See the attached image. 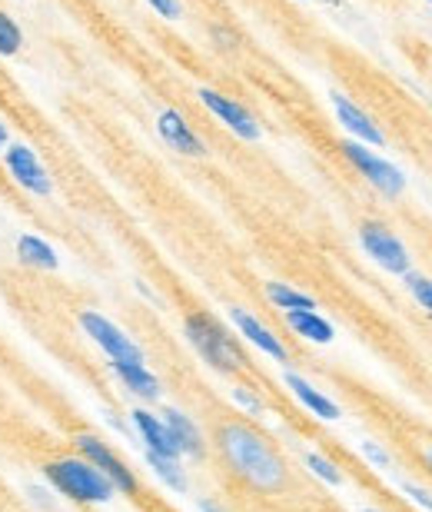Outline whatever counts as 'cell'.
I'll use <instances>...</instances> for the list:
<instances>
[{"label": "cell", "mask_w": 432, "mask_h": 512, "mask_svg": "<svg viewBox=\"0 0 432 512\" xmlns=\"http://www.w3.org/2000/svg\"><path fill=\"white\" fill-rule=\"evenodd\" d=\"M406 493H409V496H413V499H416V503H419V506H426V509H432V496H429V493H423V489H419V486H413V483H406Z\"/></svg>", "instance_id": "obj_26"}, {"label": "cell", "mask_w": 432, "mask_h": 512, "mask_svg": "<svg viewBox=\"0 0 432 512\" xmlns=\"http://www.w3.org/2000/svg\"><path fill=\"white\" fill-rule=\"evenodd\" d=\"M20 44H24V34H20V27L10 20L7 14H0V57H14Z\"/></svg>", "instance_id": "obj_21"}, {"label": "cell", "mask_w": 432, "mask_h": 512, "mask_svg": "<svg viewBox=\"0 0 432 512\" xmlns=\"http://www.w3.org/2000/svg\"><path fill=\"white\" fill-rule=\"evenodd\" d=\"M133 426H137V429H140V436L147 439V449H150V453L173 456V459L180 456V449H177V443H173V436H170L167 423H160V419L153 416V413H147V409H133Z\"/></svg>", "instance_id": "obj_13"}, {"label": "cell", "mask_w": 432, "mask_h": 512, "mask_svg": "<svg viewBox=\"0 0 432 512\" xmlns=\"http://www.w3.org/2000/svg\"><path fill=\"white\" fill-rule=\"evenodd\" d=\"M7 140H10V137H7V127L0 124V150H7Z\"/></svg>", "instance_id": "obj_29"}, {"label": "cell", "mask_w": 432, "mask_h": 512, "mask_svg": "<svg viewBox=\"0 0 432 512\" xmlns=\"http://www.w3.org/2000/svg\"><path fill=\"white\" fill-rule=\"evenodd\" d=\"M80 326L87 330V336H94V343L104 350L113 363H143L140 346L130 340L127 333H120L110 320H104L100 313H80Z\"/></svg>", "instance_id": "obj_5"}, {"label": "cell", "mask_w": 432, "mask_h": 512, "mask_svg": "<svg viewBox=\"0 0 432 512\" xmlns=\"http://www.w3.org/2000/svg\"><path fill=\"white\" fill-rule=\"evenodd\" d=\"M147 4L157 10L160 17H167V20H177L183 14V7H180V0H147Z\"/></svg>", "instance_id": "obj_24"}, {"label": "cell", "mask_w": 432, "mask_h": 512, "mask_svg": "<svg viewBox=\"0 0 432 512\" xmlns=\"http://www.w3.org/2000/svg\"><path fill=\"white\" fill-rule=\"evenodd\" d=\"M230 316H233V323H236V330H240L246 340H250L253 346H260V350L266 353V356H273V360H280V363H286L290 360V356H286V346L276 340V336L266 330V326L256 320V316H250L246 310H240V306H236V310H230Z\"/></svg>", "instance_id": "obj_12"}, {"label": "cell", "mask_w": 432, "mask_h": 512, "mask_svg": "<svg viewBox=\"0 0 432 512\" xmlns=\"http://www.w3.org/2000/svg\"><path fill=\"white\" fill-rule=\"evenodd\" d=\"M286 386L293 389L296 399L310 409V413H316L320 419H339V406L333 403L329 396H323L320 389H313L310 383L303 380V376H296V373H286Z\"/></svg>", "instance_id": "obj_14"}, {"label": "cell", "mask_w": 432, "mask_h": 512, "mask_svg": "<svg viewBox=\"0 0 432 512\" xmlns=\"http://www.w3.org/2000/svg\"><path fill=\"white\" fill-rule=\"evenodd\" d=\"M359 240H363V250L373 256V260L383 266V270H389V273H409V253L386 227H379V223H366V227L359 230Z\"/></svg>", "instance_id": "obj_6"}, {"label": "cell", "mask_w": 432, "mask_h": 512, "mask_svg": "<svg viewBox=\"0 0 432 512\" xmlns=\"http://www.w3.org/2000/svg\"><path fill=\"white\" fill-rule=\"evenodd\" d=\"M406 286H409V293L416 296L419 303H423V310L432 313V280H426V276H406Z\"/></svg>", "instance_id": "obj_23"}, {"label": "cell", "mask_w": 432, "mask_h": 512, "mask_svg": "<svg viewBox=\"0 0 432 512\" xmlns=\"http://www.w3.org/2000/svg\"><path fill=\"white\" fill-rule=\"evenodd\" d=\"M47 479L64 496L77 499V503H107L113 496V483L97 466H90L87 459H60V463H50Z\"/></svg>", "instance_id": "obj_2"}, {"label": "cell", "mask_w": 432, "mask_h": 512, "mask_svg": "<svg viewBox=\"0 0 432 512\" xmlns=\"http://www.w3.org/2000/svg\"><path fill=\"white\" fill-rule=\"evenodd\" d=\"M333 110H336L339 124H343L349 133H356L359 140L373 143V147H383V143H386V137H383V133H379V127L373 124V117L363 114V110H359L349 97L333 94Z\"/></svg>", "instance_id": "obj_11"}, {"label": "cell", "mask_w": 432, "mask_h": 512, "mask_svg": "<svg viewBox=\"0 0 432 512\" xmlns=\"http://www.w3.org/2000/svg\"><path fill=\"white\" fill-rule=\"evenodd\" d=\"M363 456H366V459H373V463H376V466H383V469L389 466V456H386L379 446H373V443H363Z\"/></svg>", "instance_id": "obj_25"}, {"label": "cell", "mask_w": 432, "mask_h": 512, "mask_svg": "<svg viewBox=\"0 0 432 512\" xmlns=\"http://www.w3.org/2000/svg\"><path fill=\"white\" fill-rule=\"evenodd\" d=\"M113 373L127 383L130 393H137L143 399H157L160 396V380L143 363H113Z\"/></svg>", "instance_id": "obj_16"}, {"label": "cell", "mask_w": 432, "mask_h": 512, "mask_svg": "<svg viewBox=\"0 0 432 512\" xmlns=\"http://www.w3.org/2000/svg\"><path fill=\"white\" fill-rule=\"evenodd\" d=\"M200 512H223V509L216 506V503H210V499H203V503H200Z\"/></svg>", "instance_id": "obj_28"}, {"label": "cell", "mask_w": 432, "mask_h": 512, "mask_svg": "<svg viewBox=\"0 0 432 512\" xmlns=\"http://www.w3.org/2000/svg\"><path fill=\"white\" fill-rule=\"evenodd\" d=\"M429 4H432V0H429Z\"/></svg>", "instance_id": "obj_31"}, {"label": "cell", "mask_w": 432, "mask_h": 512, "mask_svg": "<svg viewBox=\"0 0 432 512\" xmlns=\"http://www.w3.org/2000/svg\"><path fill=\"white\" fill-rule=\"evenodd\" d=\"M216 443H220V453L226 456V463L236 469V476L246 479L253 489L280 493L286 486V466L280 453H276L256 429L243 423H226L220 426V433H216Z\"/></svg>", "instance_id": "obj_1"}, {"label": "cell", "mask_w": 432, "mask_h": 512, "mask_svg": "<svg viewBox=\"0 0 432 512\" xmlns=\"http://www.w3.org/2000/svg\"><path fill=\"white\" fill-rule=\"evenodd\" d=\"M17 256H20V263H27V266H34V270H57L60 260H57V250L50 247L47 240H40V237H20L17 240Z\"/></svg>", "instance_id": "obj_17"}, {"label": "cell", "mask_w": 432, "mask_h": 512, "mask_svg": "<svg viewBox=\"0 0 432 512\" xmlns=\"http://www.w3.org/2000/svg\"><path fill=\"white\" fill-rule=\"evenodd\" d=\"M286 323H290L303 340H313V343L333 340V326H329L316 310H290L286 313Z\"/></svg>", "instance_id": "obj_18"}, {"label": "cell", "mask_w": 432, "mask_h": 512, "mask_svg": "<svg viewBox=\"0 0 432 512\" xmlns=\"http://www.w3.org/2000/svg\"><path fill=\"white\" fill-rule=\"evenodd\" d=\"M343 153H346V160L353 163V167L363 173V177L373 183L376 190H383L386 197H399V193L406 190V177L399 173L393 163L383 160V157H376L373 150H366L363 143H356V140H346L343 143Z\"/></svg>", "instance_id": "obj_4"}, {"label": "cell", "mask_w": 432, "mask_h": 512, "mask_svg": "<svg viewBox=\"0 0 432 512\" xmlns=\"http://www.w3.org/2000/svg\"><path fill=\"white\" fill-rule=\"evenodd\" d=\"M157 130H160V137L167 140V147L183 153V157H203V153H207L203 140L190 130V124L177 114V110H163L157 120Z\"/></svg>", "instance_id": "obj_10"}, {"label": "cell", "mask_w": 432, "mask_h": 512, "mask_svg": "<svg viewBox=\"0 0 432 512\" xmlns=\"http://www.w3.org/2000/svg\"><path fill=\"white\" fill-rule=\"evenodd\" d=\"M4 160L20 187L37 193V197H50V177H47V170L40 167V160L34 157V150L24 147V143H7Z\"/></svg>", "instance_id": "obj_7"}, {"label": "cell", "mask_w": 432, "mask_h": 512, "mask_svg": "<svg viewBox=\"0 0 432 512\" xmlns=\"http://www.w3.org/2000/svg\"><path fill=\"white\" fill-rule=\"evenodd\" d=\"M147 463H150L153 469H157V476H160L167 486L177 489V493H183V489H187V479H183L180 466H177V459H173V456H160V453H150V449H147Z\"/></svg>", "instance_id": "obj_20"}, {"label": "cell", "mask_w": 432, "mask_h": 512, "mask_svg": "<svg viewBox=\"0 0 432 512\" xmlns=\"http://www.w3.org/2000/svg\"><path fill=\"white\" fill-rule=\"evenodd\" d=\"M163 423H167L173 443H177L180 453H187V456H200L203 453L200 429L190 423V416L177 413V409H167V413H163Z\"/></svg>", "instance_id": "obj_15"}, {"label": "cell", "mask_w": 432, "mask_h": 512, "mask_svg": "<svg viewBox=\"0 0 432 512\" xmlns=\"http://www.w3.org/2000/svg\"><path fill=\"white\" fill-rule=\"evenodd\" d=\"M426 466H429V473H432V443H429V449H426Z\"/></svg>", "instance_id": "obj_30"}, {"label": "cell", "mask_w": 432, "mask_h": 512, "mask_svg": "<svg viewBox=\"0 0 432 512\" xmlns=\"http://www.w3.org/2000/svg\"><path fill=\"white\" fill-rule=\"evenodd\" d=\"M233 396H236V399H240V403H243L246 409H253V413H260V403H256V399H253V396H246V393H243V389H236V393H233Z\"/></svg>", "instance_id": "obj_27"}, {"label": "cell", "mask_w": 432, "mask_h": 512, "mask_svg": "<svg viewBox=\"0 0 432 512\" xmlns=\"http://www.w3.org/2000/svg\"><path fill=\"white\" fill-rule=\"evenodd\" d=\"M77 449L87 456L90 466H97L100 473L110 479L113 489H120V493H133V489H137V479H133V473L120 463L117 456L110 453L104 443H100V439H94V436H77Z\"/></svg>", "instance_id": "obj_8"}, {"label": "cell", "mask_w": 432, "mask_h": 512, "mask_svg": "<svg viewBox=\"0 0 432 512\" xmlns=\"http://www.w3.org/2000/svg\"><path fill=\"white\" fill-rule=\"evenodd\" d=\"M200 100H203V107H207L210 114L220 117L240 140H260V124H256V120L246 114L236 100L216 94V90H200Z\"/></svg>", "instance_id": "obj_9"}, {"label": "cell", "mask_w": 432, "mask_h": 512, "mask_svg": "<svg viewBox=\"0 0 432 512\" xmlns=\"http://www.w3.org/2000/svg\"><path fill=\"white\" fill-rule=\"evenodd\" d=\"M187 340L213 370H220V373L243 370V353L236 350V343L210 320V316H200V313L187 316Z\"/></svg>", "instance_id": "obj_3"}, {"label": "cell", "mask_w": 432, "mask_h": 512, "mask_svg": "<svg viewBox=\"0 0 432 512\" xmlns=\"http://www.w3.org/2000/svg\"><path fill=\"white\" fill-rule=\"evenodd\" d=\"M266 296L280 306V310H316V300L313 296H306L300 290H290V286H283V283H266Z\"/></svg>", "instance_id": "obj_19"}, {"label": "cell", "mask_w": 432, "mask_h": 512, "mask_svg": "<svg viewBox=\"0 0 432 512\" xmlns=\"http://www.w3.org/2000/svg\"><path fill=\"white\" fill-rule=\"evenodd\" d=\"M306 466H310L313 473L320 476L323 483H329V486H339V483H343V473H339V469H336L333 463H329V459H323L320 453H310V456H306Z\"/></svg>", "instance_id": "obj_22"}]
</instances>
